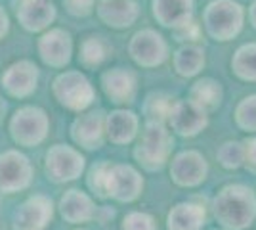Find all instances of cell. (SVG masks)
Masks as SVG:
<instances>
[{"instance_id":"1","label":"cell","mask_w":256,"mask_h":230,"mask_svg":"<svg viewBox=\"0 0 256 230\" xmlns=\"http://www.w3.org/2000/svg\"><path fill=\"white\" fill-rule=\"evenodd\" d=\"M212 213L226 230H243L256 219V194L245 184H228L212 199Z\"/></svg>"},{"instance_id":"2","label":"cell","mask_w":256,"mask_h":230,"mask_svg":"<svg viewBox=\"0 0 256 230\" xmlns=\"http://www.w3.org/2000/svg\"><path fill=\"white\" fill-rule=\"evenodd\" d=\"M246 10L239 0H210L201 16V27L216 43H230L245 27Z\"/></svg>"},{"instance_id":"3","label":"cell","mask_w":256,"mask_h":230,"mask_svg":"<svg viewBox=\"0 0 256 230\" xmlns=\"http://www.w3.org/2000/svg\"><path fill=\"white\" fill-rule=\"evenodd\" d=\"M172 146L174 138L164 123L146 121L140 142L134 148V159L146 171H159L170 159Z\"/></svg>"},{"instance_id":"4","label":"cell","mask_w":256,"mask_h":230,"mask_svg":"<svg viewBox=\"0 0 256 230\" xmlns=\"http://www.w3.org/2000/svg\"><path fill=\"white\" fill-rule=\"evenodd\" d=\"M52 94L60 102V106L75 113L86 111L96 100V90L90 79L75 69L64 71L54 79Z\"/></svg>"},{"instance_id":"5","label":"cell","mask_w":256,"mask_h":230,"mask_svg":"<svg viewBox=\"0 0 256 230\" xmlns=\"http://www.w3.org/2000/svg\"><path fill=\"white\" fill-rule=\"evenodd\" d=\"M50 131V117L42 108L23 106L12 115L10 134L14 142L23 148H34L42 144Z\"/></svg>"},{"instance_id":"6","label":"cell","mask_w":256,"mask_h":230,"mask_svg":"<svg viewBox=\"0 0 256 230\" xmlns=\"http://www.w3.org/2000/svg\"><path fill=\"white\" fill-rule=\"evenodd\" d=\"M128 54L136 66L153 69L162 66L170 58V46L159 31L146 27L132 35L128 43Z\"/></svg>"},{"instance_id":"7","label":"cell","mask_w":256,"mask_h":230,"mask_svg":"<svg viewBox=\"0 0 256 230\" xmlns=\"http://www.w3.org/2000/svg\"><path fill=\"white\" fill-rule=\"evenodd\" d=\"M84 155L73 146L56 144L46 152V173L52 182H71L84 173Z\"/></svg>"},{"instance_id":"8","label":"cell","mask_w":256,"mask_h":230,"mask_svg":"<svg viewBox=\"0 0 256 230\" xmlns=\"http://www.w3.org/2000/svg\"><path fill=\"white\" fill-rule=\"evenodd\" d=\"M32 182V165L20 150L0 153V192L16 194L29 188Z\"/></svg>"},{"instance_id":"9","label":"cell","mask_w":256,"mask_h":230,"mask_svg":"<svg viewBox=\"0 0 256 230\" xmlns=\"http://www.w3.org/2000/svg\"><path fill=\"white\" fill-rule=\"evenodd\" d=\"M142 190H144V176L140 175L136 167L126 163H111L106 180L107 197L130 203L138 199Z\"/></svg>"},{"instance_id":"10","label":"cell","mask_w":256,"mask_h":230,"mask_svg":"<svg viewBox=\"0 0 256 230\" xmlns=\"http://www.w3.org/2000/svg\"><path fill=\"white\" fill-rule=\"evenodd\" d=\"M166 127L178 136L193 138L208 127V113L197 104H193L192 100H174L166 119Z\"/></svg>"},{"instance_id":"11","label":"cell","mask_w":256,"mask_h":230,"mask_svg":"<svg viewBox=\"0 0 256 230\" xmlns=\"http://www.w3.org/2000/svg\"><path fill=\"white\" fill-rule=\"evenodd\" d=\"M208 175V161L197 150H184L170 161V178L182 188H195L203 184Z\"/></svg>"},{"instance_id":"12","label":"cell","mask_w":256,"mask_h":230,"mask_svg":"<svg viewBox=\"0 0 256 230\" xmlns=\"http://www.w3.org/2000/svg\"><path fill=\"white\" fill-rule=\"evenodd\" d=\"M36 50L46 66L62 69L73 58V37L69 31L60 29V27L48 29L40 35L36 43Z\"/></svg>"},{"instance_id":"13","label":"cell","mask_w":256,"mask_h":230,"mask_svg":"<svg viewBox=\"0 0 256 230\" xmlns=\"http://www.w3.org/2000/svg\"><path fill=\"white\" fill-rule=\"evenodd\" d=\"M100 85L107 98L117 106H126L136 100L138 92V75L126 67L107 69L100 77Z\"/></svg>"},{"instance_id":"14","label":"cell","mask_w":256,"mask_h":230,"mask_svg":"<svg viewBox=\"0 0 256 230\" xmlns=\"http://www.w3.org/2000/svg\"><path fill=\"white\" fill-rule=\"evenodd\" d=\"M71 138L84 150H98L106 142V111H82L71 125Z\"/></svg>"},{"instance_id":"15","label":"cell","mask_w":256,"mask_h":230,"mask_svg":"<svg viewBox=\"0 0 256 230\" xmlns=\"http://www.w3.org/2000/svg\"><path fill=\"white\" fill-rule=\"evenodd\" d=\"M54 203L48 196L27 197L14 213V230H46L52 222Z\"/></svg>"},{"instance_id":"16","label":"cell","mask_w":256,"mask_h":230,"mask_svg":"<svg viewBox=\"0 0 256 230\" xmlns=\"http://www.w3.org/2000/svg\"><path fill=\"white\" fill-rule=\"evenodd\" d=\"M0 85L4 88V92L14 98H27L36 90L38 67L34 66L31 60H20L2 73Z\"/></svg>"},{"instance_id":"17","label":"cell","mask_w":256,"mask_h":230,"mask_svg":"<svg viewBox=\"0 0 256 230\" xmlns=\"http://www.w3.org/2000/svg\"><path fill=\"white\" fill-rule=\"evenodd\" d=\"M96 14L107 27L120 31L138 22L140 4L136 0H98Z\"/></svg>"},{"instance_id":"18","label":"cell","mask_w":256,"mask_h":230,"mask_svg":"<svg viewBox=\"0 0 256 230\" xmlns=\"http://www.w3.org/2000/svg\"><path fill=\"white\" fill-rule=\"evenodd\" d=\"M151 12L160 27L176 31L193 22L195 0H151Z\"/></svg>"},{"instance_id":"19","label":"cell","mask_w":256,"mask_h":230,"mask_svg":"<svg viewBox=\"0 0 256 230\" xmlns=\"http://www.w3.org/2000/svg\"><path fill=\"white\" fill-rule=\"evenodd\" d=\"M58 18V10L50 0H22L18 6V20L25 31H46Z\"/></svg>"},{"instance_id":"20","label":"cell","mask_w":256,"mask_h":230,"mask_svg":"<svg viewBox=\"0 0 256 230\" xmlns=\"http://www.w3.org/2000/svg\"><path fill=\"white\" fill-rule=\"evenodd\" d=\"M140 131V117L138 113L126 108H117V110L106 113V136L113 144L124 146L130 144Z\"/></svg>"},{"instance_id":"21","label":"cell","mask_w":256,"mask_h":230,"mask_svg":"<svg viewBox=\"0 0 256 230\" xmlns=\"http://www.w3.org/2000/svg\"><path fill=\"white\" fill-rule=\"evenodd\" d=\"M60 213L67 222L71 224H82L94 219L96 215V205L92 197L84 194L82 190L71 188L67 190L62 199H60Z\"/></svg>"},{"instance_id":"22","label":"cell","mask_w":256,"mask_h":230,"mask_svg":"<svg viewBox=\"0 0 256 230\" xmlns=\"http://www.w3.org/2000/svg\"><path fill=\"white\" fill-rule=\"evenodd\" d=\"M206 66V54L204 48L199 44H182L172 52V67L176 75L184 79H193L201 75V71Z\"/></svg>"},{"instance_id":"23","label":"cell","mask_w":256,"mask_h":230,"mask_svg":"<svg viewBox=\"0 0 256 230\" xmlns=\"http://www.w3.org/2000/svg\"><path fill=\"white\" fill-rule=\"evenodd\" d=\"M188 100H192L193 104H197L206 113H210L220 108L224 100V87L220 81H216L212 77H199L190 88Z\"/></svg>"},{"instance_id":"24","label":"cell","mask_w":256,"mask_h":230,"mask_svg":"<svg viewBox=\"0 0 256 230\" xmlns=\"http://www.w3.org/2000/svg\"><path fill=\"white\" fill-rule=\"evenodd\" d=\"M206 220L204 207L193 201H182L174 205L166 217L168 230H201Z\"/></svg>"},{"instance_id":"25","label":"cell","mask_w":256,"mask_h":230,"mask_svg":"<svg viewBox=\"0 0 256 230\" xmlns=\"http://www.w3.org/2000/svg\"><path fill=\"white\" fill-rule=\"evenodd\" d=\"M111 44L102 35H88L78 46V62L86 69H96L111 54Z\"/></svg>"},{"instance_id":"26","label":"cell","mask_w":256,"mask_h":230,"mask_svg":"<svg viewBox=\"0 0 256 230\" xmlns=\"http://www.w3.org/2000/svg\"><path fill=\"white\" fill-rule=\"evenodd\" d=\"M232 73L239 81L256 83V41L241 44L232 58Z\"/></svg>"},{"instance_id":"27","label":"cell","mask_w":256,"mask_h":230,"mask_svg":"<svg viewBox=\"0 0 256 230\" xmlns=\"http://www.w3.org/2000/svg\"><path fill=\"white\" fill-rule=\"evenodd\" d=\"M174 104V98L166 92H150L146 100H144V117L146 121H153V123H164L168 119V113Z\"/></svg>"},{"instance_id":"28","label":"cell","mask_w":256,"mask_h":230,"mask_svg":"<svg viewBox=\"0 0 256 230\" xmlns=\"http://www.w3.org/2000/svg\"><path fill=\"white\" fill-rule=\"evenodd\" d=\"M234 119L241 131L256 134V94H248L237 102Z\"/></svg>"},{"instance_id":"29","label":"cell","mask_w":256,"mask_h":230,"mask_svg":"<svg viewBox=\"0 0 256 230\" xmlns=\"http://www.w3.org/2000/svg\"><path fill=\"white\" fill-rule=\"evenodd\" d=\"M216 159L224 169H239L245 165V146L239 140H228L218 148Z\"/></svg>"},{"instance_id":"30","label":"cell","mask_w":256,"mask_h":230,"mask_svg":"<svg viewBox=\"0 0 256 230\" xmlns=\"http://www.w3.org/2000/svg\"><path fill=\"white\" fill-rule=\"evenodd\" d=\"M111 167V161H100V163L92 165L88 178H86V184L92 190V194H96L100 199H106V180H107V171Z\"/></svg>"},{"instance_id":"31","label":"cell","mask_w":256,"mask_h":230,"mask_svg":"<svg viewBox=\"0 0 256 230\" xmlns=\"http://www.w3.org/2000/svg\"><path fill=\"white\" fill-rule=\"evenodd\" d=\"M122 230H157V222L150 213L132 211L122 220Z\"/></svg>"},{"instance_id":"32","label":"cell","mask_w":256,"mask_h":230,"mask_svg":"<svg viewBox=\"0 0 256 230\" xmlns=\"http://www.w3.org/2000/svg\"><path fill=\"white\" fill-rule=\"evenodd\" d=\"M201 35H203V27H201V23H197L195 20L190 22L188 25L180 27V29L172 31L174 41L182 44H197L199 39H201Z\"/></svg>"},{"instance_id":"33","label":"cell","mask_w":256,"mask_h":230,"mask_svg":"<svg viewBox=\"0 0 256 230\" xmlns=\"http://www.w3.org/2000/svg\"><path fill=\"white\" fill-rule=\"evenodd\" d=\"M98 0H62L64 8L67 14L75 16V18H86L90 16L96 8Z\"/></svg>"},{"instance_id":"34","label":"cell","mask_w":256,"mask_h":230,"mask_svg":"<svg viewBox=\"0 0 256 230\" xmlns=\"http://www.w3.org/2000/svg\"><path fill=\"white\" fill-rule=\"evenodd\" d=\"M243 146H245V163L248 165L250 171L256 173V134H252L250 138H246Z\"/></svg>"},{"instance_id":"35","label":"cell","mask_w":256,"mask_h":230,"mask_svg":"<svg viewBox=\"0 0 256 230\" xmlns=\"http://www.w3.org/2000/svg\"><path fill=\"white\" fill-rule=\"evenodd\" d=\"M8 31H10V18H8L6 10L0 6V41L8 35Z\"/></svg>"},{"instance_id":"36","label":"cell","mask_w":256,"mask_h":230,"mask_svg":"<svg viewBox=\"0 0 256 230\" xmlns=\"http://www.w3.org/2000/svg\"><path fill=\"white\" fill-rule=\"evenodd\" d=\"M246 16H248V22H250V25L256 29V0H252L250 2V6H248V12H246Z\"/></svg>"},{"instance_id":"37","label":"cell","mask_w":256,"mask_h":230,"mask_svg":"<svg viewBox=\"0 0 256 230\" xmlns=\"http://www.w3.org/2000/svg\"><path fill=\"white\" fill-rule=\"evenodd\" d=\"M20 2H22V0H20Z\"/></svg>"}]
</instances>
